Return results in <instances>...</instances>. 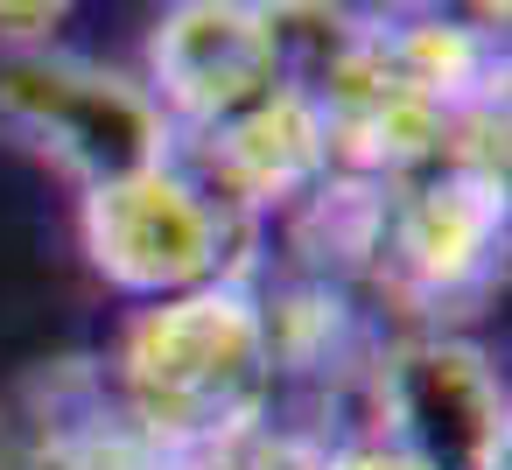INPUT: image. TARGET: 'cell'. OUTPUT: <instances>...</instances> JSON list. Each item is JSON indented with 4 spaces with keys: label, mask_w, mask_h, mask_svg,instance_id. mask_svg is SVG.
<instances>
[{
    "label": "cell",
    "mask_w": 512,
    "mask_h": 470,
    "mask_svg": "<svg viewBox=\"0 0 512 470\" xmlns=\"http://www.w3.org/2000/svg\"><path fill=\"white\" fill-rule=\"evenodd\" d=\"M78 246L106 288L162 302L204 281H260L267 218L169 155L120 183L78 190Z\"/></svg>",
    "instance_id": "7a4b0ae2"
},
{
    "label": "cell",
    "mask_w": 512,
    "mask_h": 470,
    "mask_svg": "<svg viewBox=\"0 0 512 470\" xmlns=\"http://www.w3.org/2000/svg\"><path fill=\"white\" fill-rule=\"evenodd\" d=\"M0 134L50 162L64 183L99 190L176 155V127L134 71L78 50H0Z\"/></svg>",
    "instance_id": "3957f363"
},
{
    "label": "cell",
    "mask_w": 512,
    "mask_h": 470,
    "mask_svg": "<svg viewBox=\"0 0 512 470\" xmlns=\"http://www.w3.org/2000/svg\"><path fill=\"white\" fill-rule=\"evenodd\" d=\"M344 8H365V0H344Z\"/></svg>",
    "instance_id": "7c38bea8"
},
{
    "label": "cell",
    "mask_w": 512,
    "mask_h": 470,
    "mask_svg": "<svg viewBox=\"0 0 512 470\" xmlns=\"http://www.w3.org/2000/svg\"><path fill=\"white\" fill-rule=\"evenodd\" d=\"M183 470H323V442L309 435V421H274V414H260V421L232 428L225 442L183 456Z\"/></svg>",
    "instance_id": "30bf717a"
},
{
    "label": "cell",
    "mask_w": 512,
    "mask_h": 470,
    "mask_svg": "<svg viewBox=\"0 0 512 470\" xmlns=\"http://www.w3.org/2000/svg\"><path fill=\"white\" fill-rule=\"evenodd\" d=\"M365 29H372V57L386 64V78H400L428 106L470 113V106L505 99V43L477 15H449L442 0H407V8L365 15Z\"/></svg>",
    "instance_id": "ba28073f"
},
{
    "label": "cell",
    "mask_w": 512,
    "mask_h": 470,
    "mask_svg": "<svg viewBox=\"0 0 512 470\" xmlns=\"http://www.w3.org/2000/svg\"><path fill=\"white\" fill-rule=\"evenodd\" d=\"M176 155L260 218H281L302 190H316L337 169L330 162V127H323L316 99H302L295 85H274L267 99H253L246 113H232L211 134H183Z\"/></svg>",
    "instance_id": "52a82bcc"
},
{
    "label": "cell",
    "mask_w": 512,
    "mask_h": 470,
    "mask_svg": "<svg viewBox=\"0 0 512 470\" xmlns=\"http://www.w3.org/2000/svg\"><path fill=\"white\" fill-rule=\"evenodd\" d=\"M106 379L134 428L169 456H197L232 428L274 414L260 281H204L141 302L120 330V351L106 358Z\"/></svg>",
    "instance_id": "6da1fadb"
},
{
    "label": "cell",
    "mask_w": 512,
    "mask_h": 470,
    "mask_svg": "<svg viewBox=\"0 0 512 470\" xmlns=\"http://www.w3.org/2000/svg\"><path fill=\"white\" fill-rule=\"evenodd\" d=\"M365 428L421 470H505L512 400L491 351L463 330H400L365 372Z\"/></svg>",
    "instance_id": "277c9868"
},
{
    "label": "cell",
    "mask_w": 512,
    "mask_h": 470,
    "mask_svg": "<svg viewBox=\"0 0 512 470\" xmlns=\"http://www.w3.org/2000/svg\"><path fill=\"white\" fill-rule=\"evenodd\" d=\"M141 85L169 113L176 141L211 134L253 99L281 85L274 43L260 22V0H169L148 29V64Z\"/></svg>",
    "instance_id": "8992f818"
},
{
    "label": "cell",
    "mask_w": 512,
    "mask_h": 470,
    "mask_svg": "<svg viewBox=\"0 0 512 470\" xmlns=\"http://www.w3.org/2000/svg\"><path fill=\"white\" fill-rule=\"evenodd\" d=\"M386 211H393V183L330 169L316 190H302V197L281 211V218H288L295 274L330 281V288H372L379 246H386Z\"/></svg>",
    "instance_id": "9c48e42d"
},
{
    "label": "cell",
    "mask_w": 512,
    "mask_h": 470,
    "mask_svg": "<svg viewBox=\"0 0 512 470\" xmlns=\"http://www.w3.org/2000/svg\"><path fill=\"white\" fill-rule=\"evenodd\" d=\"M505 260V183L470 169H428L393 183L386 246L372 295L393 302L414 330H442L449 309L477 302Z\"/></svg>",
    "instance_id": "5b68a950"
},
{
    "label": "cell",
    "mask_w": 512,
    "mask_h": 470,
    "mask_svg": "<svg viewBox=\"0 0 512 470\" xmlns=\"http://www.w3.org/2000/svg\"><path fill=\"white\" fill-rule=\"evenodd\" d=\"M85 0H0V50H43L64 36V22Z\"/></svg>",
    "instance_id": "8fae6325"
}]
</instances>
